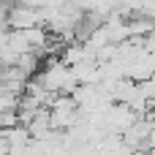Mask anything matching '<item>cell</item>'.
Masks as SVG:
<instances>
[{"label":"cell","mask_w":155,"mask_h":155,"mask_svg":"<svg viewBox=\"0 0 155 155\" xmlns=\"http://www.w3.org/2000/svg\"><path fill=\"white\" fill-rule=\"evenodd\" d=\"M44 25V8L33 5H16L8 11V27L11 30H33Z\"/></svg>","instance_id":"6da1fadb"},{"label":"cell","mask_w":155,"mask_h":155,"mask_svg":"<svg viewBox=\"0 0 155 155\" xmlns=\"http://www.w3.org/2000/svg\"><path fill=\"white\" fill-rule=\"evenodd\" d=\"M38 65H41L38 52H27V54H22V57H19V63H16V68H19V71H25L27 76H35V74H38Z\"/></svg>","instance_id":"7a4b0ae2"}]
</instances>
